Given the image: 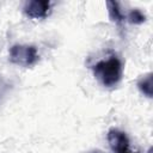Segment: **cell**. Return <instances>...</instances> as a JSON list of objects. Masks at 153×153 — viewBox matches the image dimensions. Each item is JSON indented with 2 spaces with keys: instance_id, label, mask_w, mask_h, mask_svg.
Wrapping results in <instances>:
<instances>
[{
  "instance_id": "1",
  "label": "cell",
  "mask_w": 153,
  "mask_h": 153,
  "mask_svg": "<svg viewBox=\"0 0 153 153\" xmlns=\"http://www.w3.org/2000/svg\"><path fill=\"white\" fill-rule=\"evenodd\" d=\"M122 63L116 56L99 61L93 66V74L105 87L117 85L122 79Z\"/></svg>"
},
{
  "instance_id": "2",
  "label": "cell",
  "mask_w": 153,
  "mask_h": 153,
  "mask_svg": "<svg viewBox=\"0 0 153 153\" xmlns=\"http://www.w3.org/2000/svg\"><path fill=\"white\" fill-rule=\"evenodd\" d=\"M38 60L37 49L33 45L16 44L10 49V61L14 65L29 67Z\"/></svg>"
},
{
  "instance_id": "8",
  "label": "cell",
  "mask_w": 153,
  "mask_h": 153,
  "mask_svg": "<svg viewBox=\"0 0 153 153\" xmlns=\"http://www.w3.org/2000/svg\"><path fill=\"white\" fill-rule=\"evenodd\" d=\"M127 153H137V152H127Z\"/></svg>"
},
{
  "instance_id": "5",
  "label": "cell",
  "mask_w": 153,
  "mask_h": 153,
  "mask_svg": "<svg viewBox=\"0 0 153 153\" xmlns=\"http://www.w3.org/2000/svg\"><path fill=\"white\" fill-rule=\"evenodd\" d=\"M137 87L145 96H147L148 98H152V96H153V74L148 73V74L143 75L139 80Z\"/></svg>"
},
{
  "instance_id": "4",
  "label": "cell",
  "mask_w": 153,
  "mask_h": 153,
  "mask_svg": "<svg viewBox=\"0 0 153 153\" xmlns=\"http://www.w3.org/2000/svg\"><path fill=\"white\" fill-rule=\"evenodd\" d=\"M108 142L114 153H127L129 140L126 133L118 129H110L108 131Z\"/></svg>"
},
{
  "instance_id": "7",
  "label": "cell",
  "mask_w": 153,
  "mask_h": 153,
  "mask_svg": "<svg viewBox=\"0 0 153 153\" xmlns=\"http://www.w3.org/2000/svg\"><path fill=\"white\" fill-rule=\"evenodd\" d=\"M146 20V16L137 8L130 11V13L128 14V22L131 24H142Z\"/></svg>"
},
{
  "instance_id": "3",
  "label": "cell",
  "mask_w": 153,
  "mask_h": 153,
  "mask_svg": "<svg viewBox=\"0 0 153 153\" xmlns=\"http://www.w3.org/2000/svg\"><path fill=\"white\" fill-rule=\"evenodd\" d=\"M49 8H50V2L47 0H31L25 2L23 10L29 18L39 19V18H45L48 16Z\"/></svg>"
},
{
  "instance_id": "6",
  "label": "cell",
  "mask_w": 153,
  "mask_h": 153,
  "mask_svg": "<svg viewBox=\"0 0 153 153\" xmlns=\"http://www.w3.org/2000/svg\"><path fill=\"white\" fill-rule=\"evenodd\" d=\"M106 6H108V12H109V17L114 23H122L124 17L118 7V4L115 1H106Z\"/></svg>"
}]
</instances>
